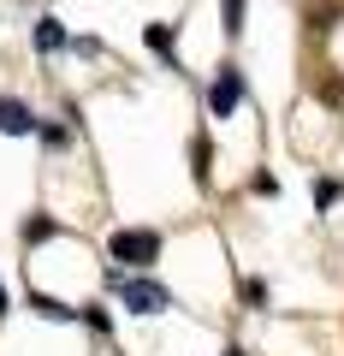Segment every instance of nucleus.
Segmentation results:
<instances>
[{
    "instance_id": "1",
    "label": "nucleus",
    "mask_w": 344,
    "mask_h": 356,
    "mask_svg": "<svg viewBox=\"0 0 344 356\" xmlns=\"http://www.w3.org/2000/svg\"><path fill=\"white\" fill-rule=\"evenodd\" d=\"M119 297H125V309H137V315H161V309H172V291L154 280H119Z\"/></svg>"
},
{
    "instance_id": "2",
    "label": "nucleus",
    "mask_w": 344,
    "mask_h": 356,
    "mask_svg": "<svg viewBox=\"0 0 344 356\" xmlns=\"http://www.w3.org/2000/svg\"><path fill=\"white\" fill-rule=\"evenodd\" d=\"M154 255H161V238H154V232H113V261L149 267Z\"/></svg>"
},
{
    "instance_id": "3",
    "label": "nucleus",
    "mask_w": 344,
    "mask_h": 356,
    "mask_svg": "<svg viewBox=\"0 0 344 356\" xmlns=\"http://www.w3.org/2000/svg\"><path fill=\"white\" fill-rule=\"evenodd\" d=\"M238 102H243V77H238V72L226 65V72L214 77V89H208V107H214V119H226V113H231Z\"/></svg>"
},
{
    "instance_id": "4",
    "label": "nucleus",
    "mask_w": 344,
    "mask_h": 356,
    "mask_svg": "<svg viewBox=\"0 0 344 356\" xmlns=\"http://www.w3.org/2000/svg\"><path fill=\"white\" fill-rule=\"evenodd\" d=\"M30 125H36V119H30V107L13 102V95H0V131H6V137H24Z\"/></svg>"
},
{
    "instance_id": "5",
    "label": "nucleus",
    "mask_w": 344,
    "mask_h": 356,
    "mask_svg": "<svg viewBox=\"0 0 344 356\" xmlns=\"http://www.w3.org/2000/svg\"><path fill=\"white\" fill-rule=\"evenodd\" d=\"M60 42H65V30L54 24V18H42V30H36V48H42V54H54Z\"/></svg>"
},
{
    "instance_id": "6",
    "label": "nucleus",
    "mask_w": 344,
    "mask_h": 356,
    "mask_svg": "<svg viewBox=\"0 0 344 356\" xmlns=\"http://www.w3.org/2000/svg\"><path fill=\"white\" fill-rule=\"evenodd\" d=\"M30 309H42L48 321H72L77 309H65V303H54V297H30Z\"/></svg>"
},
{
    "instance_id": "7",
    "label": "nucleus",
    "mask_w": 344,
    "mask_h": 356,
    "mask_svg": "<svg viewBox=\"0 0 344 356\" xmlns=\"http://www.w3.org/2000/svg\"><path fill=\"white\" fill-rule=\"evenodd\" d=\"M226 30H231V36L243 30V0H226Z\"/></svg>"
},
{
    "instance_id": "8",
    "label": "nucleus",
    "mask_w": 344,
    "mask_h": 356,
    "mask_svg": "<svg viewBox=\"0 0 344 356\" xmlns=\"http://www.w3.org/2000/svg\"><path fill=\"white\" fill-rule=\"evenodd\" d=\"M149 48H161V54L172 48V36H166V24H149Z\"/></svg>"
},
{
    "instance_id": "9",
    "label": "nucleus",
    "mask_w": 344,
    "mask_h": 356,
    "mask_svg": "<svg viewBox=\"0 0 344 356\" xmlns=\"http://www.w3.org/2000/svg\"><path fill=\"white\" fill-rule=\"evenodd\" d=\"M0 309H6V291H0Z\"/></svg>"
},
{
    "instance_id": "10",
    "label": "nucleus",
    "mask_w": 344,
    "mask_h": 356,
    "mask_svg": "<svg viewBox=\"0 0 344 356\" xmlns=\"http://www.w3.org/2000/svg\"><path fill=\"white\" fill-rule=\"evenodd\" d=\"M226 356H243V350H226Z\"/></svg>"
}]
</instances>
